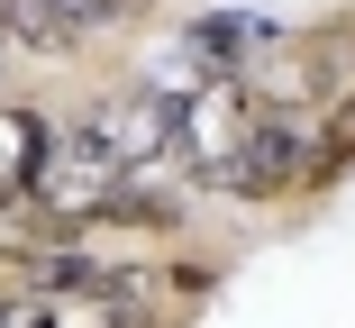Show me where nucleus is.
<instances>
[{
  "instance_id": "obj_5",
  "label": "nucleus",
  "mask_w": 355,
  "mask_h": 328,
  "mask_svg": "<svg viewBox=\"0 0 355 328\" xmlns=\"http://www.w3.org/2000/svg\"><path fill=\"white\" fill-rule=\"evenodd\" d=\"M28 319V301H10V292H0V328H19Z\"/></svg>"
},
{
  "instance_id": "obj_2",
  "label": "nucleus",
  "mask_w": 355,
  "mask_h": 328,
  "mask_svg": "<svg viewBox=\"0 0 355 328\" xmlns=\"http://www.w3.org/2000/svg\"><path fill=\"white\" fill-rule=\"evenodd\" d=\"M282 46V19H255V10H209V19H182V55L200 74H237L246 55Z\"/></svg>"
},
{
  "instance_id": "obj_1",
  "label": "nucleus",
  "mask_w": 355,
  "mask_h": 328,
  "mask_svg": "<svg viewBox=\"0 0 355 328\" xmlns=\"http://www.w3.org/2000/svg\"><path fill=\"white\" fill-rule=\"evenodd\" d=\"M301 164H310V119L273 110V119H255L200 182L228 191V201H282V191H301Z\"/></svg>"
},
{
  "instance_id": "obj_3",
  "label": "nucleus",
  "mask_w": 355,
  "mask_h": 328,
  "mask_svg": "<svg viewBox=\"0 0 355 328\" xmlns=\"http://www.w3.org/2000/svg\"><path fill=\"white\" fill-rule=\"evenodd\" d=\"M337 173H355V92L310 128V164H301V191H328Z\"/></svg>"
},
{
  "instance_id": "obj_4",
  "label": "nucleus",
  "mask_w": 355,
  "mask_h": 328,
  "mask_svg": "<svg viewBox=\"0 0 355 328\" xmlns=\"http://www.w3.org/2000/svg\"><path fill=\"white\" fill-rule=\"evenodd\" d=\"M164 283H173V292H182V301H200V292H219V265H191V255H182V265H173V274H164Z\"/></svg>"
}]
</instances>
